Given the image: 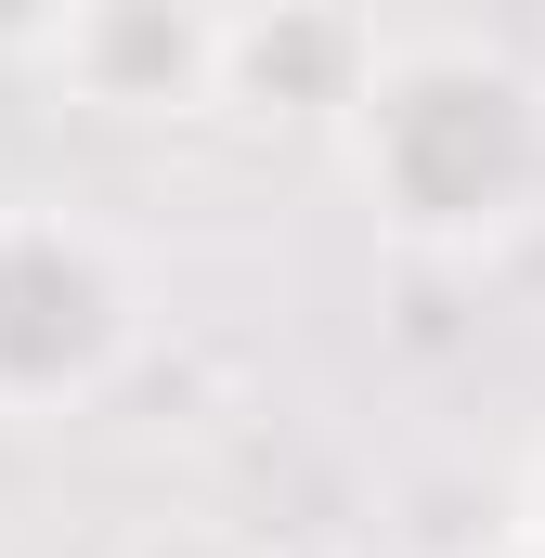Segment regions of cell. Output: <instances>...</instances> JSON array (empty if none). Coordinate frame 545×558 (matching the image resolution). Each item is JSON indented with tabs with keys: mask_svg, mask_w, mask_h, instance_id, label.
<instances>
[{
	"mask_svg": "<svg viewBox=\"0 0 545 558\" xmlns=\"http://www.w3.org/2000/svg\"><path fill=\"white\" fill-rule=\"evenodd\" d=\"M533 169H545V118L481 52H415L364 92V182L403 234H507Z\"/></svg>",
	"mask_w": 545,
	"mask_h": 558,
	"instance_id": "obj_1",
	"label": "cell"
},
{
	"mask_svg": "<svg viewBox=\"0 0 545 558\" xmlns=\"http://www.w3.org/2000/svg\"><path fill=\"white\" fill-rule=\"evenodd\" d=\"M118 351H131V286H118V260L78 221L13 208L0 221V403L13 416H52V403L105 390Z\"/></svg>",
	"mask_w": 545,
	"mask_h": 558,
	"instance_id": "obj_2",
	"label": "cell"
}]
</instances>
